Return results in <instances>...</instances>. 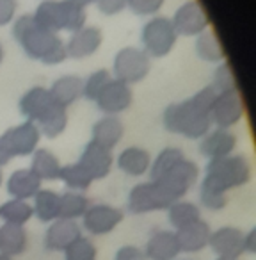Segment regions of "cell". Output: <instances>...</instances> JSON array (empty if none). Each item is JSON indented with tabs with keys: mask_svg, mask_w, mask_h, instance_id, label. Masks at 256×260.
Masks as SVG:
<instances>
[{
	"mask_svg": "<svg viewBox=\"0 0 256 260\" xmlns=\"http://www.w3.org/2000/svg\"><path fill=\"white\" fill-rule=\"evenodd\" d=\"M217 96L212 86H205L184 102H176L164 109L162 123L167 132L184 136L187 139H201L212 130L210 109Z\"/></svg>",
	"mask_w": 256,
	"mask_h": 260,
	"instance_id": "6da1fadb",
	"label": "cell"
},
{
	"mask_svg": "<svg viewBox=\"0 0 256 260\" xmlns=\"http://www.w3.org/2000/svg\"><path fill=\"white\" fill-rule=\"evenodd\" d=\"M11 32L29 59L50 66L61 64L68 59L66 45L59 34L41 27L32 15L18 16L13 23Z\"/></svg>",
	"mask_w": 256,
	"mask_h": 260,
	"instance_id": "7a4b0ae2",
	"label": "cell"
},
{
	"mask_svg": "<svg viewBox=\"0 0 256 260\" xmlns=\"http://www.w3.org/2000/svg\"><path fill=\"white\" fill-rule=\"evenodd\" d=\"M251 160L244 153H231L223 159L208 160L206 173L203 177V184L217 189L221 192H228L231 189L244 187L251 180Z\"/></svg>",
	"mask_w": 256,
	"mask_h": 260,
	"instance_id": "3957f363",
	"label": "cell"
},
{
	"mask_svg": "<svg viewBox=\"0 0 256 260\" xmlns=\"http://www.w3.org/2000/svg\"><path fill=\"white\" fill-rule=\"evenodd\" d=\"M32 16L41 27L52 32L69 30L73 34L86 25L87 11L71 0H43Z\"/></svg>",
	"mask_w": 256,
	"mask_h": 260,
	"instance_id": "277c9868",
	"label": "cell"
},
{
	"mask_svg": "<svg viewBox=\"0 0 256 260\" xmlns=\"http://www.w3.org/2000/svg\"><path fill=\"white\" fill-rule=\"evenodd\" d=\"M178 41V34L171 18L167 16H153L144 23L141 30L142 50L150 57H166L171 54Z\"/></svg>",
	"mask_w": 256,
	"mask_h": 260,
	"instance_id": "5b68a950",
	"label": "cell"
},
{
	"mask_svg": "<svg viewBox=\"0 0 256 260\" xmlns=\"http://www.w3.org/2000/svg\"><path fill=\"white\" fill-rule=\"evenodd\" d=\"M152 70L150 55L142 48L125 47L116 54L112 62V73L116 80H121L125 84H137L148 77Z\"/></svg>",
	"mask_w": 256,
	"mask_h": 260,
	"instance_id": "8992f818",
	"label": "cell"
},
{
	"mask_svg": "<svg viewBox=\"0 0 256 260\" xmlns=\"http://www.w3.org/2000/svg\"><path fill=\"white\" fill-rule=\"evenodd\" d=\"M171 203L174 202L153 180L134 185L128 192V200H126L128 212L137 214V216L139 214L157 212V210H166Z\"/></svg>",
	"mask_w": 256,
	"mask_h": 260,
	"instance_id": "52a82bcc",
	"label": "cell"
},
{
	"mask_svg": "<svg viewBox=\"0 0 256 260\" xmlns=\"http://www.w3.org/2000/svg\"><path fill=\"white\" fill-rule=\"evenodd\" d=\"M199 178V168L196 162L189 160L185 157L181 162H178L169 173H166L162 178L159 180H153L162 187V191L169 196L173 202H178V200L185 198L189 191L198 184Z\"/></svg>",
	"mask_w": 256,
	"mask_h": 260,
	"instance_id": "ba28073f",
	"label": "cell"
},
{
	"mask_svg": "<svg viewBox=\"0 0 256 260\" xmlns=\"http://www.w3.org/2000/svg\"><path fill=\"white\" fill-rule=\"evenodd\" d=\"M245 114V105L242 100L238 89L235 91H224L217 93L215 100L210 109V121L215 128H228L235 126L238 121H242Z\"/></svg>",
	"mask_w": 256,
	"mask_h": 260,
	"instance_id": "9c48e42d",
	"label": "cell"
},
{
	"mask_svg": "<svg viewBox=\"0 0 256 260\" xmlns=\"http://www.w3.org/2000/svg\"><path fill=\"white\" fill-rule=\"evenodd\" d=\"M171 22H173L178 36L185 38L199 36L201 32L208 30L210 27L208 15L198 0H185L184 4L174 11Z\"/></svg>",
	"mask_w": 256,
	"mask_h": 260,
	"instance_id": "30bf717a",
	"label": "cell"
},
{
	"mask_svg": "<svg viewBox=\"0 0 256 260\" xmlns=\"http://www.w3.org/2000/svg\"><path fill=\"white\" fill-rule=\"evenodd\" d=\"M0 139L4 141L6 148L9 150V153L15 157H29L38 150L41 139V132L38 128L36 123L32 121H23L16 126H11L0 136Z\"/></svg>",
	"mask_w": 256,
	"mask_h": 260,
	"instance_id": "8fae6325",
	"label": "cell"
},
{
	"mask_svg": "<svg viewBox=\"0 0 256 260\" xmlns=\"http://www.w3.org/2000/svg\"><path fill=\"white\" fill-rule=\"evenodd\" d=\"M125 214L118 207L107 205V203H96L89 205L86 214L82 216V228L91 235H107L114 232L121 224Z\"/></svg>",
	"mask_w": 256,
	"mask_h": 260,
	"instance_id": "7c38bea8",
	"label": "cell"
},
{
	"mask_svg": "<svg viewBox=\"0 0 256 260\" xmlns=\"http://www.w3.org/2000/svg\"><path fill=\"white\" fill-rule=\"evenodd\" d=\"M132 102H134L132 87L112 77V80L105 86V89L98 94L94 104H96L100 112H103L105 116H118L119 112L126 111V109L130 107Z\"/></svg>",
	"mask_w": 256,
	"mask_h": 260,
	"instance_id": "4fadbf2b",
	"label": "cell"
},
{
	"mask_svg": "<svg viewBox=\"0 0 256 260\" xmlns=\"http://www.w3.org/2000/svg\"><path fill=\"white\" fill-rule=\"evenodd\" d=\"M57 105V102L52 98L50 89L43 86L30 87L20 98V112H22V116L27 121H32L36 125Z\"/></svg>",
	"mask_w": 256,
	"mask_h": 260,
	"instance_id": "5bb4252c",
	"label": "cell"
},
{
	"mask_svg": "<svg viewBox=\"0 0 256 260\" xmlns=\"http://www.w3.org/2000/svg\"><path fill=\"white\" fill-rule=\"evenodd\" d=\"M208 248L217 256L224 258H240L244 249V232L237 226H221L210 234Z\"/></svg>",
	"mask_w": 256,
	"mask_h": 260,
	"instance_id": "9a60e30c",
	"label": "cell"
},
{
	"mask_svg": "<svg viewBox=\"0 0 256 260\" xmlns=\"http://www.w3.org/2000/svg\"><path fill=\"white\" fill-rule=\"evenodd\" d=\"M103 43V34L98 27L94 25H84L80 30L71 34L66 45V55L69 59H86L91 57L100 50Z\"/></svg>",
	"mask_w": 256,
	"mask_h": 260,
	"instance_id": "2e32d148",
	"label": "cell"
},
{
	"mask_svg": "<svg viewBox=\"0 0 256 260\" xmlns=\"http://www.w3.org/2000/svg\"><path fill=\"white\" fill-rule=\"evenodd\" d=\"M79 237H82V226L73 219H59L52 221L45 234V248L48 251H62L64 253Z\"/></svg>",
	"mask_w": 256,
	"mask_h": 260,
	"instance_id": "e0dca14e",
	"label": "cell"
},
{
	"mask_svg": "<svg viewBox=\"0 0 256 260\" xmlns=\"http://www.w3.org/2000/svg\"><path fill=\"white\" fill-rule=\"evenodd\" d=\"M237 138L231 130L228 128H213L208 130L201 139H199V153L208 160L223 159L235 152Z\"/></svg>",
	"mask_w": 256,
	"mask_h": 260,
	"instance_id": "ac0fdd59",
	"label": "cell"
},
{
	"mask_svg": "<svg viewBox=\"0 0 256 260\" xmlns=\"http://www.w3.org/2000/svg\"><path fill=\"white\" fill-rule=\"evenodd\" d=\"M79 162L86 168V171L91 175L93 180H101V178L108 177L114 164V157L112 152L103 146H100L98 143L89 141L86 145V148L82 150Z\"/></svg>",
	"mask_w": 256,
	"mask_h": 260,
	"instance_id": "d6986e66",
	"label": "cell"
},
{
	"mask_svg": "<svg viewBox=\"0 0 256 260\" xmlns=\"http://www.w3.org/2000/svg\"><path fill=\"white\" fill-rule=\"evenodd\" d=\"M142 251L148 260H176L181 253L174 230L153 232Z\"/></svg>",
	"mask_w": 256,
	"mask_h": 260,
	"instance_id": "ffe728a7",
	"label": "cell"
},
{
	"mask_svg": "<svg viewBox=\"0 0 256 260\" xmlns=\"http://www.w3.org/2000/svg\"><path fill=\"white\" fill-rule=\"evenodd\" d=\"M174 234H176L181 253H199L205 248H208L212 228L206 221L198 219L196 223L187 224V226L176 230Z\"/></svg>",
	"mask_w": 256,
	"mask_h": 260,
	"instance_id": "44dd1931",
	"label": "cell"
},
{
	"mask_svg": "<svg viewBox=\"0 0 256 260\" xmlns=\"http://www.w3.org/2000/svg\"><path fill=\"white\" fill-rule=\"evenodd\" d=\"M6 187L11 198L15 200H32L36 192L41 189V180L30 168H22L9 175Z\"/></svg>",
	"mask_w": 256,
	"mask_h": 260,
	"instance_id": "7402d4cb",
	"label": "cell"
},
{
	"mask_svg": "<svg viewBox=\"0 0 256 260\" xmlns=\"http://www.w3.org/2000/svg\"><path fill=\"white\" fill-rule=\"evenodd\" d=\"M125 136V125L118 116H103L93 125V139L107 150H114Z\"/></svg>",
	"mask_w": 256,
	"mask_h": 260,
	"instance_id": "603a6c76",
	"label": "cell"
},
{
	"mask_svg": "<svg viewBox=\"0 0 256 260\" xmlns=\"http://www.w3.org/2000/svg\"><path fill=\"white\" fill-rule=\"evenodd\" d=\"M116 164L128 177H142L150 171L152 155L148 150L141 148V146H128L118 155Z\"/></svg>",
	"mask_w": 256,
	"mask_h": 260,
	"instance_id": "cb8c5ba5",
	"label": "cell"
},
{
	"mask_svg": "<svg viewBox=\"0 0 256 260\" xmlns=\"http://www.w3.org/2000/svg\"><path fill=\"white\" fill-rule=\"evenodd\" d=\"M82 87H84V79H80L77 75H62L48 89H50L52 98L61 107L68 109L79 98H82Z\"/></svg>",
	"mask_w": 256,
	"mask_h": 260,
	"instance_id": "d4e9b609",
	"label": "cell"
},
{
	"mask_svg": "<svg viewBox=\"0 0 256 260\" xmlns=\"http://www.w3.org/2000/svg\"><path fill=\"white\" fill-rule=\"evenodd\" d=\"M27 244H29V237H27L25 226L9 223L0 224V253L15 258L25 251Z\"/></svg>",
	"mask_w": 256,
	"mask_h": 260,
	"instance_id": "484cf974",
	"label": "cell"
},
{
	"mask_svg": "<svg viewBox=\"0 0 256 260\" xmlns=\"http://www.w3.org/2000/svg\"><path fill=\"white\" fill-rule=\"evenodd\" d=\"M62 164L59 162L57 155L50 152L48 148H38L32 153V160H30V170L38 175L41 182L43 180H59V173H61Z\"/></svg>",
	"mask_w": 256,
	"mask_h": 260,
	"instance_id": "4316f807",
	"label": "cell"
},
{
	"mask_svg": "<svg viewBox=\"0 0 256 260\" xmlns=\"http://www.w3.org/2000/svg\"><path fill=\"white\" fill-rule=\"evenodd\" d=\"M166 210H167V221H169L171 228L174 232L187 226V224L196 223L198 219H201V209L196 203L185 202V200H178V202L171 203Z\"/></svg>",
	"mask_w": 256,
	"mask_h": 260,
	"instance_id": "83f0119b",
	"label": "cell"
},
{
	"mask_svg": "<svg viewBox=\"0 0 256 260\" xmlns=\"http://www.w3.org/2000/svg\"><path fill=\"white\" fill-rule=\"evenodd\" d=\"M32 210L41 223H52L59 219V194L52 189L41 187L32 198Z\"/></svg>",
	"mask_w": 256,
	"mask_h": 260,
	"instance_id": "f1b7e54d",
	"label": "cell"
},
{
	"mask_svg": "<svg viewBox=\"0 0 256 260\" xmlns=\"http://www.w3.org/2000/svg\"><path fill=\"white\" fill-rule=\"evenodd\" d=\"M89 205V198L86 194L77 191H66L59 194V217L73 221L82 219Z\"/></svg>",
	"mask_w": 256,
	"mask_h": 260,
	"instance_id": "f546056e",
	"label": "cell"
},
{
	"mask_svg": "<svg viewBox=\"0 0 256 260\" xmlns=\"http://www.w3.org/2000/svg\"><path fill=\"white\" fill-rule=\"evenodd\" d=\"M32 217H34L32 203H29L27 200L11 198L0 205V219L4 221V223L25 226Z\"/></svg>",
	"mask_w": 256,
	"mask_h": 260,
	"instance_id": "4dcf8cb0",
	"label": "cell"
},
{
	"mask_svg": "<svg viewBox=\"0 0 256 260\" xmlns=\"http://www.w3.org/2000/svg\"><path fill=\"white\" fill-rule=\"evenodd\" d=\"M59 180L64 182V185L69 189V191H77L82 192L87 191L93 184V178L91 175L86 171V168L77 160L73 164H66V166L61 168V173H59Z\"/></svg>",
	"mask_w": 256,
	"mask_h": 260,
	"instance_id": "1f68e13d",
	"label": "cell"
},
{
	"mask_svg": "<svg viewBox=\"0 0 256 260\" xmlns=\"http://www.w3.org/2000/svg\"><path fill=\"white\" fill-rule=\"evenodd\" d=\"M196 55L206 62H223L224 61V50L221 47L217 36L212 30H205L199 36H196Z\"/></svg>",
	"mask_w": 256,
	"mask_h": 260,
	"instance_id": "d6a6232c",
	"label": "cell"
},
{
	"mask_svg": "<svg viewBox=\"0 0 256 260\" xmlns=\"http://www.w3.org/2000/svg\"><path fill=\"white\" fill-rule=\"evenodd\" d=\"M185 159V153L181 152L176 146H167L162 152L157 155L155 160H152V166H150V177L152 180H159L166 173H169L178 162Z\"/></svg>",
	"mask_w": 256,
	"mask_h": 260,
	"instance_id": "836d02e7",
	"label": "cell"
},
{
	"mask_svg": "<svg viewBox=\"0 0 256 260\" xmlns=\"http://www.w3.org/2000/svg\"><path fill=\"white\" fill-rule=\"evenodd\" d=\"M68 126V112H66L64 107L57 105L54 107L40 123H38V128H40L41 136L48 139H55L62 134Z\"/></svg>",
	"mask_w": 256,
	"mask_h": 260,
	"instance_id": "e575fe53",
	"label": "cell"
},
{
	"mask_svg": "<svg viewBox=\"0 0 256 260\" xmlns=\"http://www.w3.org/2000/svg\"><path fill=\"white\" fill-rule=\"evenodd\" d=\"M112 80V73L108 70H96L93 72L86 80H84V87H82V98L86 100L94 102L98 98V94L105 89L108 82Z\"/></svg>",
	"mask_w": 256,
	"mask_h": 260,
	"instance_id": "d590c367",
	"label": "cell"
},
{
	"mask_svg": "<svg viewBox=\"0 0 256 260\" xmlns=\"http://www.w3.org/2000/svg\"><path fill=\"white\" fill-rule=\"evenodd\" d=\"M98 249L94 242L87 237H79L68 249L64 251V260H96Z\"/></svg>",
	"mask_w": 256,
	"mask_h": 260,
	"instance_id": "8d00e7d4",
	"label": "cell"
},
{
	"mask_svg": "<svg viewBox=\"0 0 256 260\" xmlns=\"http://www.w3.org/2000/svg\"><path fill=\"white\" fill-rule=\"evenodd\" d=\"M199 202L208 210H223L228 205V192H221L206 184H199Z\"/></svg>",
	"mask_w": 256,
	"mask_h": 260,
	"instance_id": "74e56055",
	"label": "cell"
},
{
	"mask_svg": "<svg viewBox=\"0 0 256 260\" xmlns=\"http://www.w3.org/2000/svg\"><path fill=\"white\" fill-rule=\"evenodd\" d=\"M210 86L217 91V93H224V91H235L237 87V80H235L233 70L228 62H219L217 70L213 72L212 77V84Z\"/></svg>",
	"mask_w": 256,
	"mask_h": 260,
	"instance_id": "f35d334b",
	"label": "cell"
},
{
	"mask_svg": "<svg viewBox=\"0 0 256 260\" xmlns=\"http://www.w3.org/2000/svg\"><path fill=\"white\" fill-rule=\"evenodd\" d=\"M166 0H126V8L137 16H157Z\"/></svg>",
	"mask_w": 256,
	"mask_h": 260,
	"instance_id": "ab89813d",
	"label": "cell"
},
{
	"mask_svg": "<svg viewBox=\"0 0 256 260\" xmlns=\"http://www.w3.org/2000/svg\"><path fill=\"white\" fill-rule=\"evenodd\" d=\"M94 4H96L98 11L105 16L119 15L123 9H126V0H96Z\"/></svg>",
	"mask_w": 256,
	"mask_h": 260,
	"instance_id": "60d3db41",
	"label": "cell"
},
{
	"mask_svg": "<svg viewBox=\"0 0 256 260\" xmlns=\"http://www.w3.org/2000/svg\"><path fill=\"white\" fill-rule=\"evenodd\" d=\"M18 2L16 0H0V27H6L15 20Z\"/></svg>",
	"mask_w": 256,
	"mask_h": 260,
	"instance_id": "b9f144b4",
	"label": "cell"
},
{
	"mask_svg": "<svg viewBox=\"0 0 256 260\" xmlns=\"http://www.w3.org/2000/svg\"><path fill=\"white\" fill-rule=\"evenodd\" d=\"M114 260H148L141 248L137 246H121V248L116 251Z\"/></svg>",
	"mask_w": 256,
	"mask_h": 260,
	"instance_id": "7bdbcfd3",
	"label": "cell"
},
{
	"mask_svg": "<svg viewBox=\"0 0 256 260\" xmlns=\"http://www.w3.org/2000/svg\"><path fill=\"white\" fill-rule=\"evenodd\" d=\"M244 249L245 253H254L256 251V230H249L247 234H244Z\"/></svg>",
	"mask_w": 256,
	"mask_h": 260,
	"instance_id": "ee69618b",
	"label": "cell"
},
{
	"mask_svg": "<svg viewBox=\"0 0 256 260\" xmlns=\"http://www.w3.org/2000/svg\"><path fill=\"white\" fill-rule=\"evenodd\" d=\"M71 2H75V4H79V6H82V8H87L89 4H94L96 0H71Z\"/></svg>",
	"mask_w": 256,
	"mask_h": 260,
	"instance_id": "f6af8a7d",
	"label": "cell"
},
{
	"mask_svg": "<svg viewBox=\"0 0 256 260\" xmlns=\"http://www.w3.org/2000/svg\"><path fill=\"white\" fill-rule=\"evenodd\" d=\"M0 260H15V258L9 255H4V253H0Z\"/></svg>",
	"mask_w": 256,
	"mask_h": 260,
	"instance_id": "bcb514c9",
	"label": "cell"
},
{
	"mask_svg": "<svg viewBox=\"0 0 256 260\" xmlns=\"http://www.w3.org/2000/svg\"><path fill=\"white\" fill-rule=\"evenodd\" d=\"M2 59H4V47L0 43V62H2Z\"/></svg>",
	"mask_w": 256,
	"mask_h": 260,
	"instance_id": "7dc6e473",
	"label": "cell"
},
{
	"mask_svg": "<svg viewBox=\"0 0 256 260\" xmlns=\"http://www.w3.org/2000/svg\"><path fill=\"white\" fill-rule=\"evenodd\" d=\"M215 260H240V258H224V256H217Z\"/></svg>",
	"mask_w": 256,
	"mask_h": 260,
	"instance_id": "c3c4849f",
	"label": "cell"
},
{
	"mask_svg": "<svg viewBox=\"0 0 256 260\" xmlns=\"http://www.w3.org/2000/svg\"><path fill=\"white\" fill-rule=\"evenodd\" d=\"M4 184V175H2V170H0V185Z\"/></svg>",
	"mask_w": 256,
	"mask_h": 260,
	"instance_id": "681fc988",
	"label": "cell"
},
{
	"mask_svg": "<svg viewBox=\"0 0 256 260\" xmlns=\"http://www.w3.org/2000/svg\"><path fill=\"white\" fill-rule=\"evenodd\" d=\"M176 260H196V258H189V256H185V258H176Z\"/></svg>",
	"mask_w": 256,
	"mask_h": 260,
	"instance_id": "f907efd6",
	"label": "cell"
}]
</instances>
